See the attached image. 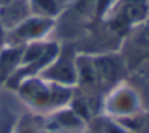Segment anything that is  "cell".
Instances as JSON below:
<instances>
[{
    "mask_svg": "<svg viewBox=\"0 0 149 133\" xmlns=\"http://www.w3.org/2000/svg\"><path fill=\"white\" fill-rule=\"evenodd\" d=\"M55 26V19L29 15L18 26L5 34V45H26L31 42L42 40L50 29Z\"/></svg>",
    "mask_w": 149,
    "mask_h": 133,
    "instance_id": "cell-1",
    "label": "cell"
},
{
    "mask_svg": "<svg viewBox=\"0 0 149 133\" xmlns=\"http://www.w3.org/2000/svg\"><path fill=\"white\" fill-rule=\"evenodd\" d=\"M50 64H53V66L52 68L47 66V69H45L47 72L42 74L43 77L53 79V80H58V82H64V84H69V82L75 80V71H74L72 63L69 61L68 52L58 53V56Z\"/></svg>",
    "mask_w": 149,
    "mask_h": 133,
    "instance_id": "cell-2",
    "label": "cell"
},
{
    "mask_svg": "<svg viewBox=\"0 0 149 133\" xmlns=\"http://www.w3.org/2000/svg\"><path fill=\"white\" fill-rule=\"evenodd\" d=\"M24 45H3L0 52V79L16 72V66L21 64Z\"/></svg>",
    "mask_w": 149,
    "mask_h": 133,
    "instance_id": "cell-3",
    "label": "cell"
},
{
    "mask_svg": "<svg viewBox=\"0 0 149 133\" xmlns=\"http://www.w3.org/2000/svg\"><path fill=\"white\" fill-rule=\"evenodd\" d=\"M31 15L42 18H55L61 11V0H27Z\"/></svg>",
    "mask_w": 149,
    "mask_h": 133,
    "instance_id": "cell-4",
    "label": "cell"
},
{
    "mask_svg": "<svg viewBox=\"0 0 149 133\" xmlns=\"http://www.w3.org/2000/svg\"><path fill=\"white\" fill-rule=\"evenodd\" d=\"M5 29H3V26H2V23H0V48L5 45Z\"/></svg>",
    "mask_w": 149,
    "mask_h": 133,
    "instance_id": "cell-5",
    "label": "cell"
},
{
    "mask_svg": "<svg viewBox=\"0 0 149 133\" xmlns=\"http://www.w3.org/2000/svg\"><path fill=\"white\" fill-rule=\"evenodd\" d=\"M10 2H13V0H0V8L5 7V5H8Z\"/></svg>",
    "mask_w": 149,
    "mask_h": 133,
    "instance_id": "cell-6",
    "label": "cell"
}]
</instances>
